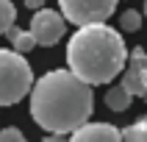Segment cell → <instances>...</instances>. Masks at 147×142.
I'll use <instances>...</instances> for the list:
<instances>
[{
  "instance_id": "obj_1",
  "label": "cell",
  "mask_w": 147,
  "mask_h": 142,
  "mask_svg": "<svg viewBox=\"0 0 147 142\" xmlns=\"http://www.w3.org/2000/svg\"><path fill=\"white\" fill-rule=\"evenodd\" d=\"M94 95L92 86L78 81L69 70H50L33 81L31 89V117L39 128L53 137H67L89 123Z\"/></svg>"
},
{
  "instance_id": "obj_2",
  "label": "cell",
  "mask_w": 147,
  "mask_h": 142,
  "mask_svg": "<svg viewBox=\"0 0 147 142\" xmlns=\"http://www.w3.org/2000/svg\"><path fill=\"white\" fill-rule=\"evenodd\" d=\"M67 64H69V73L86 86L108 84L128 64L125 39L111 25L78 28L67 45Z\"/></svg>"
},
{
  "instance_id": "obj_3",
  "label": "cell",
  "mask_w": 147,
  "mask_h": 142,
  "mask_svg": "<svg viewBox=\"0 0 147 142\" xmlns=\"http://www.w3.org/2000/svg\"><path fill=\"white\" fill-rule=\"evenodd\" d=\"M33 70L25 56L0 48V106H14L33 89Z\"/></svg>"
},
{
  "instance_id": "obj_4",
  "label": "cell",
  "mask_w": 147,
  "mask_h": 142,
  "mask_svg": "<svg viewBox=\"0 0 147 142\" xmlns=\"http://www.w3.org/2000/svg\"><path fill=\"white\" fill-rule=\"evenodd\" d=\"M119 0H58V14L64 22H72L78 28L86 25H106V20L117 11Z\"/></svg>"
},
{
  "instance_id": "obj_5",
  "label": "cell",
  "mask_w": 147,
  "mask_h": 142,
  "mask_svg": "<svg viewBox=\"0 0 147 142\" xmlns=\"http://www.w3.org/2000/svg\"><path fill=\"white\" fill-rule=\"evenodd\" d=\"M64 17L58 14V11H53V8H39L36 14H33L31 20V36L36 45H42V48H53L61 36H64Z\"/></svg>"
},
{
  "instance_id": "obj_6",
  "label": "cell",
  "mask_w": 147,
  "mask_h": 142,
  "mask_svg": "<svg viewBox=\"0 0 147 142\" xmlns=\"http://www.w3.org/2000/svg\"><path fill=\"white\" fill-rule=\"evenodd\" d=\"M131 98H147V50L133 48L128 53V67L122 73V84H119Z\"/></svg>"
},
{
  "instance_id": "obj_7",
  "label": "cell",
  "mask_w": 147,
  "mask_h": 142,
  "mask_svg": "<svg viewBox=\"0 0 147 142\" xmlns=\"http://www.w3.org/2000/svg\"><path fill=\"white\" fill-rule=\"evenodd\" d=\"M69 142H122V131L111 123H86L69 134Z\"/></svg>"
},
{
  "instance_id": "obj_8",
  "label": "cell",
  "mask_w": 147,
  "mask_h": 142,
  "mask_svg": "<svg viewBox=\"0 0 147 142\" xmlns=\"http://www.w3.org/2000/svg\"><path fill=\"white\" fill-rule=\"evenodd\" d=\"M6 36H8V42L14 45V53H20V56H25L28 50L36 48V42H33L31 31H22V28H8Z\"/></svg>"
},
{
  "instance_id": "obj_9",
  "label": "cell",
  "mask_w": 147,
  "mask_h": 142,
  "mask_svg": "<svg viewBox=\"0 0 147 142\" xmlns=\"http://www.w3.org/2000/svg\"><path fill=\"white\" fill-rule=\"evenodd\" d=\"M131 100H133V98L122 89V86H119V84H117V86H111V89L106 92V103H108V109H111V111H125V109L131 106Z\"/></svg>"
},
{
  "instance_id": "obj_10",
  "label": "cell",
  "mask_w": 147,
  "mask_h": 142,
  "mask_svg": "<svg viewBox=\"0 0 147 142\" xmlns=\"http://www.w3.org/2000/svg\"><path fill=\"white\" fill-rule=\"evenodd\" d=\"M122 142H147V114L122 131Z\"/></svg>"
},
{
  "instance_id": "obj_11",
  "label": "cell",
  "mask_w": 147,
  "mask_h": 142,
  "mask_svg": "<svg viewBox=\"0 0 147 142\" xmlns=\"http://www.w3.org/2000/svg\"><path fill=\"white\" fill-rule=\"evenodd\" d=\"M17 20V8L11 0H0V33H6L8 28H14Z\"/></svg>"
},
{
  "instance_id": "obj_12",
  "label": "cell",
  "mask_w": 147,
  "mask_h": 142,
  "mask_svg": "<svg viewBox=\"0 0 147 142\" xmlns=\"http://www.w3.org/2000/svg\"><path fill=\"white\" fill-rule=\"evenodd\" d=\"M119 28H122V31H128V33L139 31V28H142V14L136 11V8L122 11V14H119Z\"/></svg>"
},
{
  "instance_id": "obj_13",
  "label": "cell",
  "mask_w": 147,
  "mask_h": 142,
  "mask_svg": "<svg viewBox=\"0 0 147 142\" xmlns=\"http://www.w3.org/2000/svg\"><path fill=\"white\" fill-rule=\"evenodd\" d=\"M0 142H25V134L20 128H3L0 131Z\"/></svg>"
},
{
  "instance_id": "obj_14",
  "label": "cell",
  "mask_w": 147,
  "mask_h": 142,
  "mask_svg": "<svg viewBox=\"0 0 147 142\" xmlns=\"http://www.w3.org/2000/svg\"><path fill=\"white\" fill-rule=\"evenodd\" d=\"M25 6L33 8V11H39V8H45V0H25Z\"/></svg>"
},
{
  "instance_id": "obj_15",
  "label": "cell",
  "mask_w": 147,
  "mask_h": 142,
  "mask_svg": "<svg viewBox=\"0 0 147 142\" xmlns=\"http://www.w3.org/2000/svg\"><path fill=\"white\" fill-rule=\"evenodd\" d=\"M42 142H67V139H64V137H53V134H47Z\"/></svg>"
},
{
  "instance_id": "obj_16",
  "label": "cell",
  "mask_w": 147,
  "mask_h": 142,
  "mask_svg": "<svg viewBox=\"0 0 147 142\" xmlns=\"http://www.w3.org/2000/svg\"><path fill=\"white\" fill-rule=\"evenodd\" d=\"M142 14H144V17H147V0H144V8H142Z\"/></svg>"
}]
</instances>
